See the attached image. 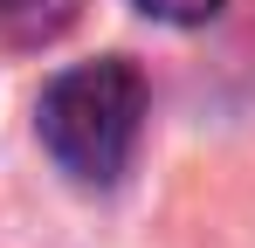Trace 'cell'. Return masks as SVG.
Wrapping results in <instances>:
<instances>
[{
    "instance_id": "obj_1",
    "label": "cell",
    "mask_w": 255,
    "mask_h": 248,
    "mask_svg": "<svg viewBox=\"0 0 255 248\" xmlns=\"http://www.w3.org/2000/svg\"><path fill=\"white\" fill-rule=\"evenodd\" d=\"M145 104L152 97H145L138 62L97 55V62L48 76L42 104H35V131L76 186H118L131 172L138 138H145Z\"/></svg>"
},
{
    "instance_id": "obj_3",
    "label": "cell",
    "mask_w": 255,
    "mask_h": 248,
    "mask_svg": "<svg viewBox=\"0 0 255 248\" xmlns=\"http://www.w3.org/2000/svg\"><path fill=\"white\" fill-rule=\"evenodd\" d=\"M138 14H152V21H172V28H200V21H214L228 0H131Z\"/></svg>"
},
{
    "instance_id": "obj_2",
    "label": "cell",
    "mask_w": 255,
    "mask_h": 248,
    "mask_svg": "<svg viewBox=\"0 0 255 248\" xmlns=\"http://www.w3.org/2000/svg\"><path fill=\"white\" fill-rule=\"evenodd\" d=\"M83 14V0H0V41L7 48H42V41L69 35Z\"/></svg>"
}]
</instances>
